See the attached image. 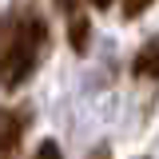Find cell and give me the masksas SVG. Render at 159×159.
Instances as JSON below:
<instances>
[{"label": "cell", "instance_id": "cell-2", "mask_svg": "<svg viewBox=\"0 0 159 159\" xmlns=\"http://www.w3.org/2000/svg\"><path fill=\"white\" fill-rule=\"evenodd\" d=\"M24 131V116L20 111H0V151H12Z\"/></svg>", "mask_w": 159, "mask_h": 159}, {"label": "cell", "instance_id": "cell-4", "mask_svg": "<svg viewBox=\"0 0 159 159\" xmlns=\"http://www.w3.org/2000/svg\"><path fill=\"white\" fill-rule=\"evenodd\" d=\"M151 8V0H123V16L127 20H135V16H143Z\"/></svg>", "mask_w": 159, "mask_h": 159}, {"label": "cell", "instance_id": "cell-3", "mask_svg": "<svg viewBox=\"0 0 159 159\" xmlns=\"http://www.w3.org/2000/svg\"><path fill=\"white\" fill-rule=\"evenodd\" d=\"M135 72H139V76H147V80H159V36L135 56Z\"/></svg>", "mask_w": 159, "mask_h": 159}, {"label": "cell", "instance_id": "cell-6", "mask_svg": "<svg viewBox=\"0 0 159 159\" xmlns=\"http://www.w3.org/2000/svg\"><path fill=\"white\" fill-rule=\"evenodd\" d=\"M92 4H96V8H107V4H111V0H92Z\"/></svg>", "mask_w": 159, "mask_h": 159}, {"label": "cell", "instance_id": "cell-1", "mask_svg": "<svg viewBox=\"0 0 159 159\" xmlns=\"http://www.w3.org/2000/svg\"><path fill=\"white\" fill-rule=\"evenodd\" d=\"M44 40H48V28L32 12H20L16 20H8L0 28V84L4 88H20L32 76L40 52H44Z\"/></svg>", "mask_w": 159, "mask_h": 159}, {"label": "cell", "instance_id": "cell-5", "mask_svg": "<svg viewBox=\"0 0 159 159\" xmlns=\"http://www.w3.org/2000/svg\"><path fill=\"white\" fill-rule=\"evenodd\" d=\"M36 159H64V155H60V147L52 143V139H44V143H40V151H36Z\"/></svg>", "mask_w": 159, "mask_h": 159}]
</instances>
